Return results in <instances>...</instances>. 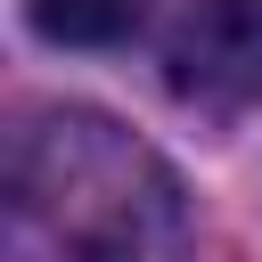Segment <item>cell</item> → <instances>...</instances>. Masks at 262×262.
Here are the masks:
<instances>
[{"label": "cell", "mask_w": 262, "mask_h": 262, "mask_svg": "<svg viewBox=\"0 0 262 262\" xmlns=\"http://www.w3.org/2000/svg\"><path fill=\"white\" fill-rule=\"evenodd\" d=\"M139 8L147 0H25L33 33L57 41V49H106V41H123L139 25Z\"/></svg>", "instance_id": "obj_2"}, {"label": "cell", "mask_w": 262, "mask_h": 262, "mask_svg": "<svg viewBox=\"0 0 262 262\" xmlns=\"http://www.w3.org/2000/svg\"><path fill=\"white\" fill-rule=\"evenodd\" d=\"M164 82L205 115L262 106V0H180L164 33Z\"/></svg>", "instance_id": "obj_1"}]
</instances>
